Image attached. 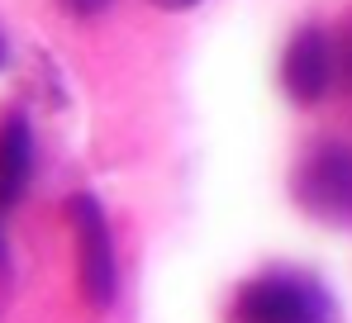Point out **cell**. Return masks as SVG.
Wrapping results in <instances>:
<instances>
[{
	"label": "cell",
	"mask_w": 352,
	"mask_h": 323,
	"mask_svg": "<svg viewBox=\"0 0 352 323\" xmlns=\"http://www.w3.org/2000/svg\"><path fill=\"white\" fill-rule=\"evenodd\" d=\"M333 295L300 267H267L234 290L229 323H333Z\"/></svg>",
	"instance_id": "6da1fadb"
},
{
	"label": "cell",
	"mask_w": 352,
	"mask_h": 323,
	"mask_svg": "<svg viewBox=\"0 0 352 323\" xmlns=\"http://www.w3.org/2000/svg\"><path fill=\"white\" fill-rule=\"evenodd\" d=\"M295 205L309 219L329 223V228H348L352 223V148L338 138H324L314 148H305L291 176Z\"/></svg>",
	"instance_id": "7a4b0ae2"
},
{
	"label": "cell",
	"mask_w": 352,
	"mask_h": 323,
	"mask_svg": "<svg viewBox=\"0 0 352 323\" xmlns=\"http://www.w3.org/2000/svg\"><path fill=\"white\" fill-rule=\"evenodd\" d=\"M67 223L76 243V285L91 309H110L119 295V262H115V238L110 219L96 195H72L67 200Z\"/></svg>",
	"instance_id": "3957f363"
},
{
	"label": "cell",
	"mask_w": 352,
	"mask_h": 323,
	"mask_svg": "<svg viewBox=\"0 0 352 323\" xmlns=\"http://www.w3.org/2000/svg\"><path fill=\"white\" fill-rule=\"evenodd\" d=\"M338 81V43L324 29H295L281 53V91L295 105H319Z\"/></svg>",
	"instance_id": "277c9868"
},
{
	"label": "cell",
	"mask_w": 352,
	"mask_h": 323,
	"mask_svg": "<svg viewBox=\"0 0 352 323\" xmlns=\"http://www.w3.org/2000/svg\"><path fill=\"white\" fill-rule=\"evenodd\" d=\"M34 181V129L19 109L0 119V214L24 200Z\"/></svg>",
	"instance_id": "5b68a950"
},
{
	"label": "cell",
	"mask_w": 352,
	"mask_h": 323,
	"mask_svg": "<svg viewBox=\"0 0 352 323\" xmlns=\"http://www.w3.org/2000/svg\"><path fill=\"white\" fill-rule=\"evenodd\" d=\"M115 0H58V10H67L72 19H96V14H105Z\"/></svg>",
	"instance_id": "8992f818"
},
{
	"label": "cell",
	"mask_w": 352,
	"mask_h": 323,
	"mask_svg": "<svg viewBox=\"0 0 352 323\" xmlns=\"http://www.w3.org/2000/svg\"><path fill=\"white\" fill-rule=\"evenodd\" d=\"M338 81L352 91V29L343 34V43H338Z\"/></svg>",
	"instance_id": "52a82bcc"
},
{
	"label": "cell",
	"mask_w": 352,
	"mask_h": 323,
	"mask_svg": "<svg viewBox=\"0 0 352 323\" xmlns=\"http://www.w3.org/2000/svg\"><path fill=\"white\" fill-rule=\"evenodd\" d=\"M10 280V243H5V228H0V290Z\"/></svg>",
	"instance_id": "ba28073f"
},
{
	"label": "cell",
	"mask_w": 352,
	"mask_h": 323,
	"mask_svg": "<svg viewBox=\"0 0 352 323\" xmlns=\"http://www.w3.org/2000/svg\"><path fill=\"white\" fill-rule=\"evenodd\" d=\"M153 5H157V10H195L200 0H153Z\"/></svg>",
	"instance_id": "9c48e42d"
},
{
	"label": "cell",
	"mask_w": 352,
	"mask_h": 323,
	"mask_svg": "<svg viewBox=\"0 0 352 323\" xmlns=\"http://www.w3.org/2000/svg\"><path fill=\"white\" fill-rule=\"evenodd\" d=\"M0 62H5V43H0Z\"/></svg>",
	"instance_id": "30bf717a"
}]
</instances>
